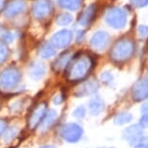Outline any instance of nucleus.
Segmentation results:
<instances>
[{"instance_id":"f257e3e1","label":"nucleus","mask_w":148,"mask_h":148,"mask_svg":"<svg viewBox=\"0 0 148 148\" xmlns=\"http://www.w3.org/2000/svg\"><path fill=\"white\" fill-rule=\"evenodd\" d=\"M93 66V58L86 52H79L72 57L66 67L65 75L67 79L71 82H82L87 77Z\"/></svg>"},{"instance_id":"f03ea898","label":"nucleus","mask_w":148,"mask_h":148,"mask_svg":"<svg viewBox=\"0 0 148 148\" xmlns=\"http://www.w3.org/2000/svg\"><path fill=\"white\" fill-rule=\"evenodd\" d=\"M135 52V44L131 39H120L113 45L110 51V58L115 62H123L129 58Z\"/></svg>"},{"instance_id":"7ed1b4c3","label":"nucleus","mask_w":148,"mask_h":148,"mask_svg":"<svg viewBox=\"0 0 148 148\" xmlns=\"http://www.w3.org/2000/svg\"><path fill=\"white\" fill-rule=\"evenodd\" d=\"M21 80V72L15 67H9L0 73V89L11 90Z\"/></svg>"},{"instance_id":"20e7f679","label":"nucleus","mask_w":148,"mask_h":148,"mask_svg":"<svg viewBox=\"0 0 148 148\" xmlns=\"http://www.w3.org/2000/svg\"><path fill=\"white\" fill-rule=\"evenodd\" d=\"M106 21L108 24L115 29H121L127 22V15L124 10L120 8H111L107 12L106 15Z\"/></svg>"},{"instance_id":"39448f33","label":"nucleus","mask_w":148,"mask_h":148,"mask_svg":"<svg viewBox=\"0 0 148 148\" xmlns=\"http://www.w3.org/2000/svg\"><path fill=\"white\" fill-rule=\"evenodd\" d=\"M82 128L76 123H69L65 125L61 130V136L64 140L70 143L79 141L82 136Z\"/></svg>"},{"instance_id":"423d86ee","label":"nucleus","mask_w":148,"mask_h":148,"mask_svg":"<svg viewBox=\"0 0 148 148\" xmlns=\"http://www.w3.org/2000/svg\"><path fill=\"white\" fill-rule=\"evenodd\" d=\"M148 97V82L147 77L138 79L135 83L132 90V98L135 102H141Z\"/></svg>"},{"instance_id":"0eeeda50","label":"nucleus","mask_w":148,"mask_h":148,"mask_svg":"<svg viewBox=\"0 0 148 148\" xmlns=\"http://www.w3.org/2000/svg\"><path fill=\"white\" fill-rule=\"evenodd\" d=\"M47 105L43 103V104H39L37 107H36L33 111L30 114L29 118H28V128L31 130L36 129L39 124L41 123L42 119L44 118L45 114L47 113Z\"/></svg>"},{"instance_id":"6e6552de","label":"nucleus","mask_w":148,"mask_h":148,"mask_svg":"<svg viewBox=\"0 0 148 148\" xmlns=\"http://www.w3.org/2000/svg\"><path fill=\"white\" fill-rule=\"evenodd\" d=\"M73 34L70 30L63 29L56 32L51 38V44L53 47H58V49H63L67 46H69L72 42Z\"/></svg>"},{"instance_id":"1a4fd4ad","label":"nucleus","mask_w":148,"mask_h":148,"mask_svg":"<svg viewBox=\"0 0 148 148\" xmlns=\"http://www.w3.org/2000/svg\"><path fill=\"white\" fill-rule=\"evenodd\" d=\"M52 7L49 0H38L32 9L33 16L37 19H44L51 13Z\"/></svg>"},{"instance_id":"9d476101","label":"nucleus","mask_w":148,"mask_h":148,"mask_svg":"<svg viewBox=\"0 0 148 148\" xmlns=\"http://www.w3.org/2000/svg\"><path fill=\"white\" fill-rule=\"evenodd\" d=\"M124 138L130 141V144H136L139 142H143V139L145 138L142 135V128L139 125H134L123 132Z\"/></svg>"},{"instance_id":"9b49d317","label":"nucleus","mask_w":148,"mask_h":148,"mask_svg":"<svg viewBox=\"0 0 148 148\" xmlns=\"http://www.w3.org/2000/svg\"><path fill=\"white\" fill-rule=\"evenodd\" d=\"M90 44L96 51H104L110 44V35L106 31H98L91 38Z\"/></svg>"},{"instance_id":"f8f14e48","label":"nucleus","mask_w":148,"mask_h":148,"mask_svg":"<svg viewBox=\"0 0 148 148\" xmlns=\"http://www.w3.org/2000/svg\"><path fill=\"white\" fill-rule=\"evenodd\" d=\"M96 12H97V8L95 4H91L85 8L84 10L82 11V13L80 14L79 16V23L82 26H87L93 21V19L96 16Z\"/></svg>"},{"instance_id":"ddd939ff","label":"nucleus","mask_w":148,"mask_h":148,"mask_svg":"<svg viewBox=\"0 0 148 148\" xmlns=\"http://www.w3.org/2000/svg\"><path fill=\"white\" fill-rule=\"evenodd\" d=\"M26 9V4L22 0H14L8 5L6 10H5V15L8 18H13L21 14Z\"/></svg>"},{"instance_id":"4468645a","label":"nucleus","mask_w":148,"mask_h":148,"mask_svg":"<svg viewBox=\"0 0 148 148\" xmlns=\"http://www.w3.org/2000/svg\"><path fill=\"white\" fill-rule=\"evenodd\" d=\"M56 118H57V113L55 110H51L47 111V113L45 114L44 118L42 119L41 123L39 124L40 132L41 133H46L47 131H49L51 128L52 125L54 124Z\"/></svg>"},{"instance_id":"2eb2a0df","label":"nucleus","mask_w":148,"mask_h":148,"mask_svg":"<svg viewBox=\"0 0 148 148\" xmlns=\"http://www.w3.org/2000/svg\"><path fill=\"white\" fill-rule=\"evenodd\" d=\"M98 87H99V85H98L96 80L90 79L80 85V87L76 92V95L77 96H86V95L93 94L94 92L97 91Z\"/></svg>"},{"instance_id":"dca6fc26","label":"nucleus","mask_w":148,"mask_h":148,"mask_svg":"<svg viewBox=\"0 0 148 148\" xmlns=\"http://www.w3.org/2000/svg\"><path fill=\"white\" fill-rule=\"evenodd\" d=\"M72 57H73V55L70 51L63 52V53L59 55L57 59L54 61L53 65H52V68H53L55 72L63 71V70L66 69V67L69 64L70 60L72 59Z\"/></svg>"},{"instance_id":"f3484780","label":"nucleus","mask_w":148,"mask_h":148,"mask_svg":"<svg viewBox=\"0 0 148 148\" xmlns=\"http://www.w3.org/2000/svg\"><path fill=\"white\" fill-rule=\"evenodd\" d=\"M88 108H89V112L92 115H98L104 110L105 108V102L103 101L102 98L100 97H94L89 101L88 104Z\"/></svg>"},{"instance_id":"a211bd4d","label":"nucleus","mask_w":148,"mask_h":148,"mask_svg":"<svg viewBox=\"0 0 148 148\" xmlns=\"http://www.w3.org/2000/svg\"><path fill=\"white\" fill-rule=\"evenodd\" d=\"M46 74V67L41 62H34L29 68V76L32 79H41Z\"/></svg>"},{"instance_id":"6ab92c4d","label":"nucleus","mask_w":148,"mask_h":148,"mask_svg":"<svg viewBox=\"0 0 148 148\" xmlns=\"http://www.w3.org/2000/svg\"><path fill=\"white\" fill-rule=\"evenodd\" d=\"M82 0H58V4L64 9L76 11L79 8Z\"/></svg>"},{"instance_id":"aec40b11","label":"nucleus","mask_w":148,"mask_h":148,"mask_svg":"<svg viewBox=\"0 0 148 148\" xmlns=\"http://www.w3.org/2000/svg\"><path fill=\"white\" fill-rule=\"evenodd\" d=\"M55 54V49L51 43L44 44L40 49V55L43 58H49L52 57Z\"/></svg>"},{"instance_id":"412c9836","label":"nucleus","mask_w":148,"mask_h":148,"mask_svg":"<svg viewBox=\"0 0 148 148\" xmlns=\"http://www.w3.org/2000/svg\"><path fill=\"white\" fill-rule=\"evenodd\" d=\"M133 120V115L130 112H121L114 117V123L116 125H124Z\"/></svg>"},{"instance_id":"4be33fe9","label":"nucleus","mask_w":148,"mask_h":148,"mask_svg":"<svg viewBox=\"0 0 148 148\" xmlns=\"http://www.w3.org/2000/svg\"><path fill=\"white\" fill-rule=\"evenodd\" d=\"M73 21V16L69 13H62L57 16L56 23L60 26H66Z\"/></svg>"},{"instance_id":"5701e85b","label":"nucleus","mask_w":148,"mask_h":148,"mask_svg":"<svg viewBox=\"0 0 148 148\" xmlns=\"http://www.w3.org/2000/svg\"><path fill=\"white\" fill-rule=\"evenodd\" d=\"M18 129L16 126H13L10 127L9 129H6L5 131V135H4V140L6 142H10L12 141L14 138L18 136Z\"/></svg>"},{"instance_id":"b1692460","label":"nucleus","mask_w":148,"mask_h":148,"mask_svg":"<svg viewBox=\"0 0 148 148\" xmlns=\"http://www.w3.org/2000/svg\"><path fill=\"white\" fill-rule=\"evenodd\" d=\"M8 54H9V51H8L6 44L3 42H0V65L6 61Z\"/></svg>"},{"instance_id":"393cba45","label":"nucleus","mask_w":148,"mask_h":148,"mask_svg":"<svg viewBox=\"0 0 148 148\" xmlns=\"http://www.w3.org/2000/svg\"><path fill=\"white\" fill-rule=\"evenodd\" d=\"M141 112H142V116H141L140 122H139V126H140L142 129H143V128H146L147 127V123H148L147 105H143V107L141 108Z\"/></svg>"},{"instance_id":"a878e982","label":"nucleus","mask_w":148,"mask_h":148,"mask_svg":"<svg viewBox=\"0 0 148 148\" xmlns=\"http://www.w3.org/2000/svg\"><path fill=\"white\" fill-rule=\"evenodd\" d=\"M85 108L83 107H79L77 108L76 110L74 111V116L76 117V118H82L83 116L85 115Z\"/></svg>"},{"instance_id":"bb28decb","label":"nucleus","mask_w":148,"mask_h":148,"mask_svg":"<svg viewBox=\"0 0 148 148\" xmlns=\"http://www.w3.org/2000/svg\"><path fill=\"white\" fill-rule=\"evenodd\" d=\"M131 3L135 7H145L148 3V0H131Z\"/></svg>"},{"instance_id":"cd10ccee","label":"nucleus","mask_w":148,"mask_h":148,"mask_svg":"<svg viewBox=\"0 0 148 148\" xmlns=\"http://www.w3.org/2000/svg\"><path fill=\"white\" fill-rule=\"evenodd\" d=\"M138 34L141 38H146L148 34V29L146 25H140L138 27Z\"/></svg>"},{"instance_id":"c85d7f7f","label":"nucleus","mask_w":148,"mask_h":148,"mask_svg":"<svg viewBox=\"0 0 148 148\" xmlns=\"http://www.w3.org/2000/svg\"><path fill=\"white\" fill-rule=\"evenodd\" d=\"M101 79L103 80V82L105 83H110L112 82V76H111L110 73H103Z\"/></svg>"},{"instance_id":"c756f323","label":"nucleus","mask_w":148,"mask_h":148,"mask_svg":"<svg viewBox=\"0 0 148 148\" xmlns=\"http://www.w3.org/2000/svg\"><path fill=\"white\" fill-rule=\"evenodd\" d=\"M8 127V123L5 119H0V136L5 133Z\"/></svg>"},{"instance_id":"7c9ffc66","label":"nucleus","mask_w":148,"mask_h":148,"mask_svg":"<svg viewBox=\"0 0 148 148\" xmlns=\"http://www.w3.org/2000/svg\"><path fill=\"white\" fill-rule=\"evenodd\" d=\"M3 39H4V41L6 42V43H11V42H13V35H12V33H10V32H6V33H4V35H3Z\"/></svg>"},{"instance_id":"2f4dec72","label":"nucleus","mask_w":148,"mask_h":148,"mask_svg":"<svg viewBox=\"0 0 148 148\" xmlns=\"http://www.w3.org/2000/svg\"><path fill=\"white\" fill-rule=\"evenodd\" d=\"M62 101H63V99L61 98L60 95H58V96H56V97L54 98V100H53V102H54V104H55V105H59Z\"/></svg>"},{"instance_id":"473e14b6","label":"nucleus","mask_w":148,"mask_h":148,"mask_svg":"<svg viewBox=\"0 0 148 148\" xmlns=\"http://www.w3.org/2000/svg\"><path fill=\"white\" fill-rule=\"evenodd\" d=\"M135 148H147V145L144 142H139L135 145Z\"/></svg>"},{"instance_id":"72a5a7b5","label":"nucleus","mask_w":148,"mask_h":148,"mask_svg":"<svg viewBox=\"0 0 148 148\" xmlns=\"http://www.w3.org/2000/svg\"><path fill=\"white\" fill-rule=\"evenodd\" d=\"M4 2H5V0H0V10L2 9V7H3Z\"/></svg>"},{"instance_id":"f704fd0d","label":"nucleus","mask_w":148,"mask_h":148,"mask_svg":"<svg viewBox=\"0 0 148 148\" xmlns=\"http://www.w3.org/2000/svg\"><path fill=\"white\" fill-rule=\"evenodd\" d=\"M41 148H55V147L52 146V145H45V146L41 147Z\"/></svg>"},{"instance_id":"c9c22d12","label":"nucleus","mask_w":148,"mask_h":148,"mask_svg":"<svg viewBox=\"0 0 148 148\" xmlns=\"http://www.w3.org/2000/svg\"><path fill=\"white\" fill-rule=\"evenodd\" d=\"M1 103H2V99H1V96H0V107H1Z\"/></svg>"},{"instance_id":"e433bc0d","label":"nucleus","mask_w":148,"mask_h":148,"mask_svg":"<svg viewBox=\"0 0 148 148\" xmlns=\"http://www.w3.org/2000/svg\"><path fill=\"white\" fill-rule=\"evenodd\" d=\"M104 148H113V147H104Z\"/></svg>"}]
</instances>
